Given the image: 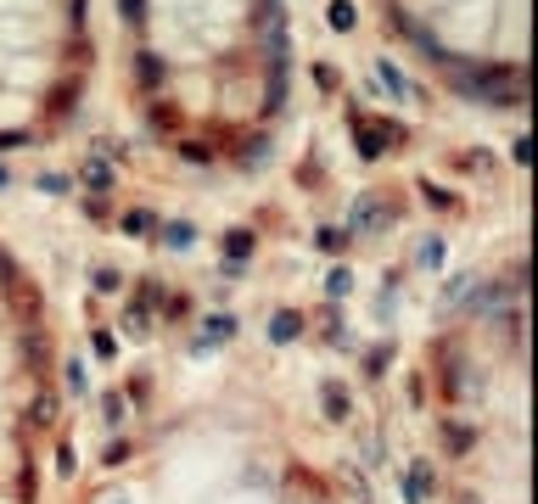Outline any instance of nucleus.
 Listing matches in <instances>:
<instances>
[{
  "instance_id": "nucleus-37",
  "label": "nucleus",
  "mask_w": 538,
  "mask_h": 504,
  "mask_svg": "<svg viewBox=\"0 0 538 504\" xmlns=\"http://www.w3.org/2000/svg\"><path fill=\"white\" fill-rule=\"evenodd\" d=\"M101 504H135V499H129V493H107Z\"/></svg>"
},
{
  "instance_id": "nucleus-7",
  "label": "nucleus",
  "mask_w": 538,
  "mask_h": 504,
  "mask_svg": "<svg viewBox=\"0 0 538 504\" xmlns=\"http://www.w3.org/2000/svg\"><path fill=\"white\" fill-rule=\"evenodd\" d=\"M124 336H135V342L152 336V303H146V297H135V303L124 308Z\"/></svg>"
},
{
  "instance_id": "nucleus-28",
  "label": "nucleus",
  "mask_w": 538,
  "mask_h": 504,
  "mask_svg": "<svg viewBox=\"0 0 538 504\" xmlns=\"http://www.w3.org/2000/svg\"><path fill=\"white\" fill-rule=\"evenodd\" d=\"M163 314H169V320H185V314H191V297H163Z\"/></svg>"
},
{
  "instance_id": "nucleus-29",
  "label": "nucleus",
  "mask_w": 538,
  "mask_h": 504,
  "mask_svg": "<svg viewBox=\"0 0 538 504\" xmlns=\"http://www.w3.org/2000/svg\"><path fill=\"white\" fill-rule=\"evenodd\" d=\"M68 185H73L68 174H40V191H45V196H62Z\"/></svg>"
},
{
  "instance_id": "nucleus-18",
  "label": "nucleus",
  "mask_w": 538,
  "mask_h": 504,
  "mask_svg": "<svg viewBox=\"0 0 538 504\" xmlns=\"http://www.w3.org/2000/svg\"><path fill=\"white\" fill-rule=\"evenodd\" d=\"M387 364H393V348H370V353H365V376H370V381H382V376H387Z\"/></svg>"
},
{
  "instance_id": "nucleus-25",
  "label": "nucleus",
  "mask_w": 538,
  "mask_h": 504,
  "mask_svg": "<svg viewBox=\"0 0 538 504\" xmlns=\"http://www.w3.org/2000/svg\"><path fill=\"white\" fill-rule=\"evenodd\" d=\"M129 454H135V448L118 437V443H107V460H101V465H113V471H118V465H129Z\"/></svg>"
},
{
  "instance_id": "nucleus-12",
  "label": "nucleus",
  "mask_w": 538,
  "mask_h": 504,
  "mask_svg": "<svg viewBox=\"0 0 538 504\" xmlns=\"http://www.w3.org/2000/svg\"><path fill=\"white\" fill-rule=\"evenodd\" d=\"M326 23L337 28V34H354V28H359V6H354V0H331V6H326Z\"/></svg>"
},
{
  "instance_id": "nucleus-20",
  "label": "nucleus",
  "mask_w": 538,
  "mask_h": 504,
  "mask_svg": "<svg viewBox=\"0 0 538 504\" xmlns=\"http://www.w3.org/2000/svg\"><path fill=\"white\" fill-rule=\"evenodd\" d=\"M90 280H96V292H101V297L124 292V275H118V269H107V264H101V269H96V275H90Z\"/></svg>"
},
{
  "instance_id": "nucleus-17",
  "label": "nucleus",
  "mask_w": 538,
  "mask_h": 504,
  "mask_svg": "<svg viewBox=\"0 0 538 504\" xmlns=\"http://www.w3.org/2000/svg\"><path fill=\"white\" fill-rule=\"evenodd\" d=\"M326 292H331V297H348V292H354V269L337 264V269L326 275Z\"/></svg>"
},
{
  "instance_id": "nucleus-5",
  "label": "nucleus",
  "mask_w": 538,
  "mask_h": 504,
  "mask_svg": "<svg viewBox=\"0 0 538 504\" xmlns=\"http://www.w3.org/2000/svg\"><path fill=\"white\" fill-rule=\"evenodd\" d=\"M398 493H404V504H426V493H432V465L410 460V471L398 476Z\"/></svg>"
},
{
  "instance_id": "nucleus-31",
  "label": "nucleus",
  "mask_w": 538,
  "mask_h": 504,
  "mask_svg": "<svg viewBox=\"0 0 538 504\" xmlns=\"http://www.w3.org/2000/svg\"><path fill=\"white\" fill-rule=\"evenodd\" d=\"M90 348H96L101 359H113V353H118V342H113V336H107V331H96V336H90Z\"/></svg>"
},
{
  "instance_id": "nucleus-4",
  "label": "nucleus",
  "mask_w": 538,
  "mask_h": 504,
  "mask_svg": "<svg viewBox=\"0 0 538 504\" xmlns=\"http://www.w3.org/2000/svg\"><path fill=\"white\" fill-rule=\"evenodd\" d=\"M320 404H326L331 426H348V420H354V398H348V387H342V381H320Z\"/></svg>"
},
{
  "instance_id": "nucleus-3",
  "label": "nucleus",
  "mask_w": 538,
  "mask_h": 504,
  "mask_svg": "<svg viewBox=\"0 0 538 504\" xmlns=\"http://www.w3.org/2000/svg\"><path fill=\"white\" fill-rule=\"evenodd\" d=\"M236 331H241V325H236V314H208V320H202V331L191 336V348H197V353H213L219 342H230Z\"/></svg>"
},
{
  "instance_id": "nucleus-16",
  "label": "nucleus",
  "mask_w": 538,
  "mask_h": 504,
  "mask_svg": "<svg viewBox=\"0 0 538 504\" xmlns=\"http://www.w3.org/2000/svg\"><path fill=\"white\" fill-rule=\"evenodd\" d=\"M348 241H354L348 230H320V236H314V247L331 252V258H342V252H348Z\"/></svg>"
},
{
  "instance_id": "nucleus-27",
  "label": "nucleus",
  "mask_w": 538,
  "mask_h": 504,
  "mask_svg": "<svg viewBox=\"0 0 538 504\" xmlns=\"http://www.w3.org/2000/svg\"><path fill=\"white\" fill-rule=\"evenodd\" d=\"M421 191H426V202H432V208H454V191H443V185H432V180H426Z\"/></svg>"
},
{
  "instance_id": "nucleus-34",
  "label": "nucleus",
  "mask_w": 538,
  "mask_h": 504,
  "mask_svg": "<svg viewBox=\"0 0 538 504\" xmlns=\"http://www.w3.org/2000/svg\"><path fill=\"white\" fill-rule=\"evenodd\" d=\"M314 79H320V90H337V68H326V62L314 68Z\"/></svg>"
},
{
  "instance_id": "nucleus-22",
  "label": "nucleus",
  "mask_w": 538,
  "mask_h": 504,
  "mask_svg": "<svg viewBox=\"0 0 538 504\" xmlns=\"http://www.w3.org/2000/svg\"><path fill=\"white\" fill-rule=\"evenodd\" d=\"M180 157L185 163H213V152L202 146V140H180Z\"/></svg>"
},
{
  "instance_id": "nucleus-1",
  "label": "nucleus",
  "mask_w": 538,
  "mask_h": 504,
  "mask_svg": "<svg viewBox=\"0 0 538 504\" xmlns=\"http://www.w3.org/2000/svg\"><path fill=\"white\" fill-rule=\"evenodd\" d=\"M348 129H354V152L365 157V163H376L382 152H393L398 140H404L398 124H382V118H370V112H348Z\"/></svg>"
},
{
  "instance_id": "nucleus-33",
  "label": "nucleus",
  "mask_w": 538,
  "mask_h": 504,
  "mask_svg": "<svg viewBox=\"0 0 538 504\" xmlns=\"http://www.w3.org/2000/svg\"><path fill=\"white\" fill-rule=\"evenodd\" d=\"M146 392H152V381H146V376H135V381H129V387H124V398H135V404H141Z\"/></svg>"
},
{
  "instance_id": "nucleus-36",
  "label": "nucleus",
  "mask_w": 538,
  "mask_h": 504,
  "mask_svg": "<svg viewBox=\"0 0 538 504\" xmlns=\"http://www.w3.org/2000/svg\"><path fill=\"white\" fill-rule=\"evenodd\" d=\"M17 280V269H12V258H0V286H12Z\"/></svg>"
},
{
  "instance_id": "nucleus-14",
  "label": "nucleus",
  "mask_w": 538,
  "mask_h": 504,
  "mask_svg": "<svg viewBox=\"0 0 538 504\" xmlns=\"http://www.w3.org/2000/svg\"><path fill=\"white\" fill-rule=\"evenodd\" d=\"M101 420H107V426H124V420H129V398H124V392H101Z\"/></svg>"
},
{
  "instance_id": "nucleus-24",
  "label": "nucleus",
  "mask_w": 538,
  "mask_h": 504,
  "mask_svg": "<svg viewBox=\"0 0 538 504\" xmlns=\"http://www.w3.org/2000/svg\"><path fill=\"white\" fill-rule=\"evenodd\" d=\"M466 292H471V275H454L449 286H443V308H449V303H460Z\"/></svg>"
},
{
  "instance_id": "nucleus-26",
  "label": "nucleus",
  "mask_w": 538,
  "mask_h": 504,
  "mask_svg": "<svg viewBox=\"0 0 538 504\" xmlns=\"http://www.w3.org/2000/svg\"><path fill=\"white\" fill-rule=\"evenodd\" d=\"M73 101H79V84H62V90H57V101H51V112H73Z\"/></svg>"
},
{
  "instance_id": "nucleus-15",
  "label": "nucleus",
  "mask_w": 538,
  "mask_h": 504,
  "mask_svg": "<svg viewBox=\"0 0 538 504\" xmlns=\"http://www.w3.org/2000/svg\"><path fill=\"white\" fill-rule=\"evenodd\" d=\"M135 73H141V84H146V90H157V84H163V56L141 51V56H135Z\"/></svg>"
},
{
  "instance_id": "nucleus-32",
  "label": "nucleus",
  "mask_w": 538,
  "mask_h": 504,
  "mask_svg": "<svg viewBox=\"0 0 538 504\" xmlns=\"http://www.w3.org/2000/svg\"><path fill=\"white\" fill-rule=\"evenodd\" d=\"M17 146H29V135H23V129H6V135H0V152H17Z\"/></svg>"
},
{
  "instance_id": "nucleus-2",
  "label": "nucleus",
  "mask_w": 538,
  "mask_h": 504,
  "mask_svg": "<svg viewBox=\"0 0 538 504\" xmlns=\"http://www.w3.org/2000/svg\"><path fill=\"white\" fill-rule=\"evenodd\" d=\"M393 219H398V208L387 202V196H365V202L354 208V219H348V236H382Z\"/></svg>"
},
{
  "instance_id": "nucleus-38",
  "label": "nucleus",
  "mask_w": 538,
  "mask_h": 504,
  "mask_svg": "<svg viewBox=\"0 0 538 504\" xmlns=\"http://www.w3.org/2000/svg\"><path fill=\"white\" fill-rule=\"evenodd\" d=\"M6 185H12V174H6V163H0V191H6Z\"/></svg>"
},
{
  "instance_id": "nucleus-11",
  "label": "nucleus",
  "mask_w": 538,
  "mask_h": 504,
  "mask_svg": "<svg viewBox=\"0 0 538 504\" xmlns=\"http://www.w3.org/2000/svg\"><path fill=\"white\" fill-rule=\"evenodd\" d=\"M253 247H258L253 230H230V236H225V264H247V258H253Z\"/></svg>"
},
{
  "instance_id": "nucleus-30",
  "label": "nucleus",
  "mask_w": 538,
  "mask_h": 504,
  "mask_svg": "<svg viewBox=\"0 0 538 504\" xmlns=\"http://www.w3.org/2000/svg\"><path fill=\"white\" fill-rule=\"evenodd\" d=\"M73 471H79V460H73V448L62 443V448H57V476H73Z\"/></svg>"
},
{
  "instance_id": "nucleus-13",
  "label": "nucleus",
  "mask_w": 538,
  "mask_h": 504,
  "mask_svg": "<svg viewBox=\"0 0 538 504\" xmlns=\"http://www.w3.org/2000/svg\"><path fill=\"white\" fill-rule=\"evenodd\" d=\"M118 224H124V236H129V241H146V236L157 230V213H146V208H129Z\"/></svg>"
},
{
  "instance_id": "nucleus-21",
  "label": "nucleus",
  "mask_w": 538,
  "mask_h": 504,
  "mask_svg": "<svg viewBox=\"0 0 538 504\" xmlns=\"http://www.w3.org/2000/svg\"><path fill=\"white\" fill-rule=\"evenodd\" d=\"M376 73H382V84H387V90H393V96H398V101L410 96V84H404V73H398V68H393V62H382V68H376Z\"/></svg>"
},
{
  "instance_id": "nucleus-23",
  "label": "nucleus",
  "mask_w": 538,
  "mask_h": 504,
  "mask_svg": "<svg viewBox=\"0 0 538 504\" xmlns=\"http://www.w3.org/2000/svg\"><path fill=\"white\" fill-rule=\"evenodd\" d=\"M62 370H68V392L79 398V392H85V359H68Z\"/></svg>"
},
{
  "instance_id": "nucleus-19",
  "label": "nucleus",
  "mask_w": 538,
  "mask_h": 504,
  "mask_svg": "<svg viewBox=\"0 0 538 504\" xmlns=\"http://www.w3.org/2000/svg\"><path fill=\"white\" fill-rule=\"evenodd\" d=\"M29 420H34V426H51V420H57V398H51V392H40V398H34V409H29Z\"/></svg>"
},
{
  "instance_id": "nucleus-10",
  "label": "nucleus",
  "mask_w": 538,
  "mask_h": 504,
  "mask_svg": "<svg viewBox=\"0 0 538 504\" xmlns=\"http://www.w3.org/2000/svg\"><path fill=\"white\" fill-rule=\"evenodd\" d=\"M163 247H169V252L197 247V224H191V219H169V224H163Z\"/></svg>"
},
{
  "instance_id": "nucleus-35",
  "label": "nucleus",
  "mask_w": 538,
  "mask_h": 504,
  "mask_svg": "<svg viewBox=\"0 0 538 504\" xmlns=\"http://www.w3.org/2000/svg\"><path fill=\"white\" fill-rule=\"evenodd\" d=\"M124 17L129 23H146V0H124Z\"/></svg>"
},
{
  "instance_id": "nucleus-9",
  "label": "nucleus",
  "mask_w": 538,
  "mask_h": 504,
  "mask_svg": "<svg viewBox=\"0 0 538 504\" xmlns=\"http://www.w3.org/2000/svg\"><path fill=\"white\" fill-rule=\"evenodd\" d=\"M79 180H85L90 185V191H113V180H118V174H113V163H107V157H85V168H79Z\"/></svg>"
},
{
  "instance_id": "nucleus-6",
  "label": "nucleus",
  "mask_w": 538,
  "mask_h": 504,
  "mask_svg": "<svg viewBox=\"0 0 538 504\" xmlns=\"http://www.w3.org/2000/svg\"><path fill=\"white\" fill-rule=\"evenodd\" d=\"M298 336H303V314H298V308H281V314L269 320V342H275V348L298 342Z\"/></svg>"
},
{
  "instance_id": "nucleus-8",
  "label": "nucleus",
  "mask_w": 538,
  "mask_h": 504,
  "mask_svg": "<svg viewBox=\"0 0 538 504\" xmlns=\"http://www.w3.org/2000/svg\"><path fill=\"white\" fill-rule=\"evenodd\" d=\"M471 443H477V432H471L466 420H443V448H449V460L471 454Z\"/></svg>"
}]
</instances>
